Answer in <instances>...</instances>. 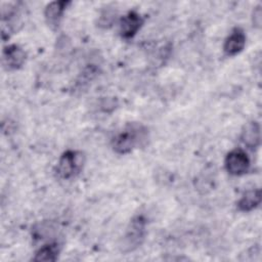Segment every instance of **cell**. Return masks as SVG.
Returning <instances> with one entry per match:
<instances>
[{"label": "cell", "instance_id": "obj_1", "mask_svg": "<svg viewBox=\"0 0 262 262\" xmlns=\"http://www.w3.org/2000/svg\"><path fill=\"white\" fill-rule=\"evenodd\" d=\"M147 140V129L139 123H128L112 139V147L119 155H126Z\"/></svg>", "mask_w": 262, "mask_h": 262}, {"label": "cell", "instance_id": "obj_2", "mask_svg": "<svg viewBox=\"0 0 262 262\" xmlns=\"http://www.w3.org/2000/svg\"><path fill=\"white\" fill-rule=\"evenodd\" d=\"M84 163L85 157L82 151L68 149L60 156L55 167V174L59 179L70 180L81 172Z\"/></svg>", "mask_w": 262, "mask_h": 262}, {"label": "cell", "instance_id": "obj_3", "mask_svg": "<svg viewBox=\"0 0 262 262\" xmlns=\"http://www.w3.org/2000/svg\"><path fill=\"white\" fill-rule=\"evenodd\" d=\"M146 233V219L142 215L135 216L130 221L121 244L122 251L132 252L144 241Z\"/></svg>", "mask_w": 262, "mask_h": 262}, {"label": "cell", "instance_id": "obj_4", "mask_svg": "<svg viewBox=\"0 0 262 262\" xmlns=\"http://www.w3.org/2000/svg\"><path fill=\"white\" fill-rule=\"evenodd\" d=\"M224 166L230 175L242 176L250 168V159L244 149L234 148L226 155Z\"/></svg>", "mask_w": 262, "mask_h": 262}, {"label": "cell", "instance_id": "obj_5", "mask_svg": "<svg viewBox=\"0 0 262 262\" xmlns=\"http://www.w3.org/2000/svg\"><path fill=\"white\" fill-rule=\"evenodd\" d=\"M26 61V52L17 44H10L4 47L2 52V64L7 71L20 69Z\"/></svg>", "mask_w": 262, "mask_h": 262}, {"label": "cell", "instance_id": "obj_6", "mask_svg": "<svg viewBox=\"0 0 262 262\" xmlns=\"http://www.w3.org/2000/svg\"><path fill=\"white\" fill-rule=\"evenodd\" d=\"M142 16L136 11H129L121 19L119 25V32L124 39L133 38L143 25Z\"/></svg>", "mask_w": 262, "mask_h": 262}, {"label": "cell", "instance_id": "obj_7", "mask_svg": "<svg viewBox=\"0 0 262 262\" xmlns=\"http://www.w3.org/2000/svg\"><path fill=\"white\" fill-rule=\"evenodd\" d=\"M246 45V35L241 28H233L224 41L223 51L227 56H234L243 51Z\"/></svg>", "mask_w": 262, "mask_h": 262}, {"label": "cell", "instance_id": "obj_8", "mask_svg": "<svg viewBox=\"0 0 262 262\" xmlns=\"http://www.w3.org/2000/svg\"><path fill=\"white\" fill-rule=\"evenodd\" d=\"M71 4L70 1H53L47 4L44 10V16L47 25L51 29H56L62 18L67 7Z\"/></svg>", "mask_w": 262, "mask_h": 262}, {"label": "cell", "instance_id": "obj_9", "mask_svg": "<svg viewBox=\"0 0 262 262\" xmlns=\"http://www.w3.org/2000/svg\"><path fill=\"white\" fill-rule=\"evenodd\" d=\"M241 140L249 148H257L261 141L259 123L256 121L248 122L241 132Z\"/></svg>", "mask_w": 262, "mask_h": 262}, {"label": "cell", "instance_id": "obj_10", "mask_svg": "<svg viewBox=\"0 0 262 262\" xmlns=\"http://www.w3.org/2000/svg\"><path fill=\"white\" fill-rule=\"evenodd\" d=\"M261 203V190L259 188L246 191L237 202V209L242 212H250L256 209Z\"/></svg>", "mask_w": 262, "mask_h": 262}, {"label": "cell", "instance_id": "obj_11", "mask_svg": "<svg viewBox=\"0 0 262 262\" xmlns=\"http://www.w3.org/2000/svg\"><path fill=\"white\" fill-rule=\"evenodd\" d=\"M60 252L59 245L57 243H49L40 247L33 258L34 261H55L58 258Z\"/></svg>", "mask_w": 262, "mask_h": 262}, {"label": "cell", "instance_id": "obj_12", "mask_svg": "<svg viewBox=\"0 0 262 262\" xmlns=\"http://www.w3.org/2000/svg\"><path fill=\"white\" fill-rule=\"evenodd\" d=\"M115 18H116V16H115V12L114 11L105 10L99 16V26L104 27V28L110 27V26H112V24H113Z\"/></svg>", "mask_w": 262, "mask_h": 262}, {"label": "cell", "instance_id": "obj_13", "mask_svg": "<svg viewBox=\"0 0 262 262\" xmlns=\"http://www.w3.org/2000/svg\"><path fill=\"white\" fill-rule=\"evenodd\" d=\"M262 11H261V5H258L253 12V26L260 28L261 21H262Z\"/></svg>", "mask_w": 262, "mask_h": 262}]
</instances>
